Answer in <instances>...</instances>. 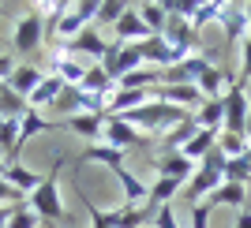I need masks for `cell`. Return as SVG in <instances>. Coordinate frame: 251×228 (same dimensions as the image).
Segmentation results:
<instances>
[{"instance_id": "cell-1", "label": "cell", "mask_w": 251, "mask_h": 228, "mask_svg": "<svg viewBox=\"0 0 251 228\" xmlns=\"http://www.w3.org/2000/svg\"><path fill=\"white\" fill-rule=\"evenodd\" d=\"M68 161H72V157L60 154L56 161H52V168L45 172V180L38 183V191L26 195V206H30L45 225H60V221L68 217V209H64V202H60V172L68 168Z\"/></svg>"}, {"instance_id": "cell-2", "label": "cell", "mask_w": 251, "mask_h": 228, "mask_svg": "<svg viewBox=\"0 0 251 228\" xmlns=\"http://www.w3.org/2000/svg\"><path fill=\"white\" fill-rule=\"evenodd\" d=\"M45 45V19H42V8L34 4V8H26L15 19V30H11V49H15V56H30V52H38Z\"/></svg>"}, {"instance_id": "cell-3", "label": "cell", "mask_w": 251, "mask_h": 228, "mask_svg": "<svg viewBox=\"0 0 251 228\" xmlns=\"http://www.w3.org/2000/svg\"><path fill=\"white\" fill-rule=\"evenodd\" d=\"M101 142L127 154V150H147L150 146V135L147 131H139L124 120V116H105V131H101Z\"/></svg>"}, {"instance_id": "cell-4", "label": "cell", "mask_w": 251, "mask_h": 228, "mask_svg": "<svg viewBox=\"0 0 251 228\" xmlns=\"http://www.w3.org/2000/svg\"><path fill=\"white\" fill-rule=\"evenodd\" d=\"M98 19V0H83V4H68V11H64L60 19V30H56V38H60V45L75 42L83 30H90Z\"/></svg>"}, {"instance_id": "cell-5", "label": "cell", "mask_w": 251, "mask_h": 228, "mask_svg": "<svg viewBox=\"0 0 251 228\" xmlns=\"http://www.w3.org/2000/svg\"><path fill=\"white\" fill-rule=\"evenodd\" d=\"M248 86L236 79V83L229 86V93L221 97L225 101V127L221 131H232V135H244V120H248V109H251V97H248Z\"/></svg>"}, {"instance_id": "cell-6", "label": "cell", "mask_w": 251, "mask_h": 228, "mask_svg": "<svg viewBox=\"0 0 251 228\" xmlns=\"http://www.w3.org/2000/svg\"><path fill=\"white\" fill-rule=\"evenodd\" d=\"M221 30H225V42L244 45V38L251 34V19H248V4H221Z\"/></svg>"}, {"instance_id": "cell-7", "label": "cell", "mask_w": 251, "mask_h": 228, "mask_svg": "<svg viewBox=\"0 0 251 228\" xmlns=\"http://www.w3.org/2000/svg\"><path fill=\"white\" fill-rule=\"evenodd\" d=\"M56 52H64V56H79V52H86V56H98V64H101V60H105V52H109V42L98 34V26H90V30H83L75 42L56 45Z\"/></svg>"}, {"instance_id": "cell-8", "label": "cell", "mask_w": 251, "mask_h": 228, "mask_svg": "<svg viewBox=\"0 0 251 228\" xmlns=\"http://www.w3.org/2000/svg\"><path fill=\"white\" fill-rule=\"evenodd\" d=\"M139 49H143V64H147V68H157V71H169V68L180 64V56L169 49L165 38H147V42H139Z\"/></svg>"}, {"instance_id": "cell-9", "label": "cell", "mask_w": 251, "mask_h": 228, "mask_svg": "<svg viewBox=\"0 0 251 228\" xmlns=\"http://www.w3.org/2000/svg\"><path fill=\"white\" fill-rule=\"evenodd\" d=\"M147 38H154V34L147 30V23L139 19L135 4H131V8H127V15L113 26V42H116V45H135V42H147Z\"/></svg>"}, {"instance_id": "cell-10", "label": "cell", "mask_w": 251, "mask_h": 228, "mask_svg": "<svg viewBox=\"0 0 251 228\" xmlns=\"http://www.w3.org/2000/svg\"><path fill=\"white\" fill-rule=\"evenodd\" d=\"M154 168H157V176H165V180H176V183H188L191 176H195V161H188L184 154H157V161H154Z\"/></svg>"}, {"instance_id": "cell-11", "label": "cell", "mask_w": 251, "mask_h": 228, "mask_svg": "<svg viewBox=\"0 0 251 228\" xmlns=\"http://www.w3.org/2000/svg\"><path fill=\"white\" fill-rule=\"evenodd\" d=\"M64 131H72V135H79L86 146H94V142H101L105 116H98V113H79V116H72V120H64Z\"/></svg>"}, {"instance_id": "cell-12", "label": "cell", "mask_w": 251, "mask_h": 228, "mask_svg": "<svg viewBox=\"0 0 251 228\" xmlns=\"http://www.w3.org/2000/svg\"><path fill=\"white\" fill-rule=\"evenodd\" d=\"M218 138H221V131H214V127H199V131H195L188 142L180 146L176 154H184L188 161H195V165H199L206 154H214V150H218Z\"/></svg>"}, {"instance_id": "cell-13", "label": "cell", "mask_w": 251, "mask_h": 228, "mask_svg": "<svg viewBox=\"0 0 251 228\" xmlns=\"http://www.w3.org/2000/svg\"><path fill=\"white\" fill-rule=\"evenodd\" d=\"M42 131H64V120H49V116L30 109V113L19 120V157H23V150H26V142H30L34 135H42Z\"/></svg>"}, {"instance_id": "cell-14", "label": "cell", "mask_w": 251, "mask_h": 228, "mask_svg": "<svg viewBox=\"0 0 251 228\" xmlns=\"http://www.w3.org/2000/svg\"><path fill=\"white\" fill-rule=\"evenodd\" d=\"M42 79H45V71L38 68V64H19V68L11 71V79H8L4 86H8V90H15L19 97H26V101H30V93L42 86Z\"/></svg>"}, {"instance_id": "cell-15", "label": "cell", "mask_w": 251, "mask_h": 228, "mask_svg": "<svg viewBox=\"0 0 251 228\" xmlns=\"http://www.w3.org/2000/svg\"><path fill=\"white\" fill-rule=\"evenodd\" d=\"M214 209H221V206H229V209H248V183H221L214 195L206 198Z\"/></svg>"}, {"instance_id": "cell-16", "label": "cell", "mask_w": 251, "mask_h": 228, "mask_svg": "<svg viewBox=\"0 0 251 228\" xmlns=\"http://www.w3.org/2000/svg\"><path fill=\"white\" fill-rule=\"evenodd\" d=\"M79 165H105V168H124V154L120 150H113V146H105V142H94V146H86L83 154H79Z\"/></svg>"}, {"instance_id": "cell-17", "label": "cell", "mask_w": 251, "mask_h": 228, "mask_svg": "<svg viewBox=\"0 0 251 228\" xmlns=\"http://www.w3.org/2000/svg\"><path fill=\"white\" fill-rule=\"evenodd\" d=\"M49 75H56V79H64L68 86H79L83 83V75H86V68L75 56H64V52H52L49 56Z\"/></svg>"}, {"instance_id": "cell-18", "label": "cell", "mask_w": 251, "mask_h": 228, "mask_svg": "<svg viewBox=\"0 0 251 228\" xmlns=\"http://www.w3.org/2000/svg\"><path fill=\"white\" fill-rule=\"evenodd\" d=\"M4 180H8L19 195H30V191H38V183H42V172H34V168H26L23 161H11L8 168H4Z\"/></svg>"}, {"instance_id": "cell-19", "label": "cell", "mask_w": 251, "mask_h": 228, "mask_svg": "<svg viewBox=\"0 0 251 228\" xmlns=\"http://www.w3.org/2000/svg\"><path fill=\"white\" fill-rule=\"evenodd\" d=\"M64 86H68L64 79H56V75H45L42 86L30 93V109H34V113H42V109H52V105H56V97L64 93Z\"/></svg>"}, {"instance_id": "cell-20", "label": "cell", "mask_w": 251, "mask_h": 228, "mask_svg": "<svg viewBox=\"0 0 251 228\" xmlns=\"http://www.w3.org/2000/svg\"><path fill=\"white\" fill-rule=\"evenodd\" d=\"M135 11H139V19L147 23V30L154 34V38H161V34H165V23H169V15H165V4L143 0V4H135Z\"/></svg>"}, {"instance_id": "cell-21", "label": "cell", "mask_w": 251, "mask_h": 228, "mask_svg": "<svg viewBox=\"0 0 251 228\" xmlns=\"http://www.w3.org/2000/svg\"><path fill=\"white\" fill-rule=\"evenodd\" d=\"M79 90L109 97V93H116V83L109 79V75H105V68H101V64H94V68H86V75H83V83H79Z\"/></svg>"}, {"instance_id": "cell-22", "label": "cell", "mask_w": 251, "mask_h": 228, "mask_svg": "<svg viewBox=\"0 0 251 228\" xmlns=\"http://www.w3.org/2000/svg\"><path fill=\"white\" fill-rule=\"evenodd\" d=\"M180 191H184V183H176V180H165V176H157L154 183H150V206L154 209H161V206H169L173 198H180Z\"/></svg>"}, {"instance_id": "cell-23", "label": "cell", "mask_w": 251, "mask_h": 228, "mask_svg": "<svg viewBox=\"0 0 251 228\" xmlns=\"http://www.w3.org/2000/svg\"><path fill=\"white\" fill-rule=\"evenodd\" d=\"M154 213L157 209L150 202H143V206H120V225L116 228H147V225H154Z\"/></svg>"}, {"instance_id": "cell-24", "label": "cell", "mask_w": 251, "mask_h": 228, "mask_svg": "<svg viewBox=\"0 0 251 228\" xmlns=\"http://www.w3.org/2000/svg\"><path fill=\"white\" fill-rule=\"evenodd\" d=\"M26 113H30V101L4 86V93H0V120H23Z\"/></svg>"}, {"instance_id": "cell-25", "label": "cell", "mask_w": 251, "mask_h": 228, "mask_svg": "<svg viewBox=\"0 0 251 228\" xmlns=\"http://www.w3.org/2000/svg\"><path fill=\"white\" fill-rule=\"evenodd\" d=\"M195 116V124L199 127H214V131H221L225 127V101H202L199 113H191Z\"/></svg>"}, {"instance_id": "cell-26", "label": "cell", "mask_w": 251, "mask_h": 228, "mask_svg": "<svg viewBox=\"0 0 251 228\" xmlns=\"http://www.w3.org/2000/svg\"><path fill=\"white\" fill-rule=\"evenodd\" d=\"M248 150H251V142L244 135H232V131H221V138H218V154L225 157V161H236V157H248Z\"/></svg>"}, {"instance_id": "cell-27", "label": "cell", "mask_w": 251, "mask_h": 228, "mask_svg": "<svg viewBox=\"0 0 251 228\" xmlns=\"http://www.w3.org/2000/svg\"><path fill=\"white\" fill-rule=\"evenodd\" d=\"M79 198H83L86 213H90V228H116V225H120V209H113V213H101V206H98V202L86 195V191H79Z\"/></svg>"}, {"instance_id": "cell-28", "label": "cell", "mask_w": 251, "mask_h": 228, "mask_svg": "<svg viewBox=\"0 0 251 228\" xmlns=\"http://www.w3.org/2000/svg\"><path fill=\"white\" fill-rule=\"evenodd\" d=\"M127 8H131V4H124V0H105V4H98L94 26H116V23L127 15Z\"/></svg>"}, {"instance_id": "cell-29", "label": "cell", "mask_w": 251, "mask_h": 228, "mask_svg": "<svg viewBox=\"0 0 251 228\" xmlns=\"http://www.w3.org/2000/svg\"><path fill=\"white\" fill-rule=\"evenodd\" d=\"M221 19V4L218 0H206V4H195V11H191V26H195V34H202V26L206 23Z\"/></svg>"}, {"instance_id": "cell-30", "label": "cell", "mask_w": 251, "mask_h": 228, "mask_svg": "<svg viewBox=\"0 0 251 228\" xmlns=\"http://www.w3.org/2000/svg\"><path fill=\"white\" fill-rule=\"evenodd\" d=\"M225 183H251V165H248V157L225 161Z\"/></svg>"}, {"instance_id": "cell-31", "label": "cell", "mask_w": 251, "mask_h": 228, "mask_svg": "<svg viewBox=\"0 0 251 228\" xmlns=\"http://www.w3.org/2000/svg\"><path fill=\"white\" fill-rule=\"evenodd\" d=\"M8 228H42V217H38V213H34L26 202H23V206H15V213H11Z\"/></svg>"}, {"instance_id": "cell-32", "label": "cell", "mask_w": 251, "mask_h": 228, "mask_svg": "<svg viewBox=\"0 0 251 228\" xmlns=\"http://www.w3.org/2000/svg\"><path fill=\"white\" fill-rule=\"evenodd\" d=\"M210 217H214V206H210V202H195V206H191V228H210Z\"/></svg>"}, {"instance_id": "cell-33", "label": "cell", "mask_w": 251, "mask_h": 228, "mask_svg": "<svg viewBox=\"0 0 251 228\" xmlns=\"http://www.w3.org/2000/svg\"><path fill=\"white\" fill-rule=\"evenodd\" d=\"M150 228H180V225H176V206H173V202H169V206H161V209L154 213V225H150Z\"/></svg>"}, {"instance_id": "cell-34", "label": "cell", "mask_w": 251, "mask_h": 228, "mask_svg": "<svg viewBox=\"0 0 251 228\" xmlns=\"http://www.w3.org/2000/svg\"><path fill=\"white\" fill-rule=\"evenodd\" d=\"M19 202H26V195H19L8 180L0 176V206H19Z\"/></svg>"}, {"instance_id": "cell-35", "label": "cell", "mask_w": 251, "mask_h": 228, "mask_svg": "<svg viewBox=\"0 0 251 228\" xmlns=\"http://www.w3.org/2000/svg\"><path fill=\"white\" fill-rule=\"evenodd\" d=\"M15 68H19V64H15V52H0V83H8Z\"/></svg>"}, {"instance_id": "cell-36", "label": "cell", "mask_w": 251, "mask_h": 228, "mask_svg": "<svg viewBox=\"0 0 251 228\" xmlns=\"http://www.w3.org/2000/svg\"><path fill=\"white\" fill-rule=\"evenodd\" d=\"M236 228H251V206L236 213Z\"/></svg>"}, {"instance_id": "cell-37", "label": "cell", "mask_w": 251, "mask_h": 228, "mask_svg": "<svg viewBox=\"0 0 251 228\" xmlns=\"http://www.w3.org/2000/svg\"><path fill=\"white\" fill-rule=\"evenodd\" d=\"M19 206H23V202H19ZM11 213H15V206H0V228H8Z\"/></svg>"}, {"instance_id": "cell-38", "label": "cell", "mask_w": 251, "mask_h": 228, "mask_svg": "<svg viewBox=\"0 0 251 228\" xmlns=\"http://www.w3.org/2000/svg\"><path fill=\"white\" fill-rule=\"evenodd\" d=\"M244 138L251 142V109H248V120H244Z\"/></svg>"}, {"instance_id": "cell-39", "label": "cell", "mask_w": 251, "mask_h": 228, "mask_svg": "<svg viewBox=\"0 0 251 228\" xmlns=\"http://www.w3.org/2000/svg\"><path fill=\"white\" fill-rule=\"evenodd\" d=\"M4 168H8V161H4V154H0V176H4Z\"/></svg>"}, {"instance_id": "cell-40", "label": "cell", "mask_w": 251, "mask_h": 228, "mask_svg": "<svg viewBox=\"0 0 251 228\" xmlns=\"http://www.w3.org/2000/svg\"><path fill=\"white\" fill-rule=\"evenodd\" d=\"M0 15H11V8H8V4H0Z\"/></svg>"}, {"instance_id": "cell-41", "label": "cell", "mask_w": 251, "mask_h": 228, "mask_svg": "<svg viewBox=\"0 0 251 228\" xmlns=\"http://www.w3.org/2000/svg\"><path fill=\"white\" fill-rule=\"evenodd\" d=\"M248 19H251V4H248Z\"/></svg>"}, {"instance_id": "cell-42", "label": "cell", "mask_w": 251, "mask_h": 228, "mask_svg": "<svg viewBox=\"0 0 251 228\" xmlns=\"http://www.w3.org/2000/svg\"><path fill=\"white\" fill-rule=\"evenodd\" d=\"M248 165H251V150H248Z\"/></svg>"}, {"instance_id": "cell-43", "label": "cell", "mask_w": 251, "mask_h": 228, "mask_svg": "<svg viewBox=\"0 0 251 228\" xmlns=\"http://www.w3.org/2000/svg\"><path fill=\"white\" fill-rule=\"evenodd\" d=\"M45 228H60V225H45Z\"/></svg>"}, {"instance_id": "cell-44", "label": "cell", "mask_w": 251, "mask_h": 228, "mask_svg": "<svg viewBox=\"0 0 251 228\" xmlns=\"http://www.w3.org/2000/svg\"><path fill=\"white\" fill-rule=\"evenodd\" d=\"M0 93H4V83H0Z\"/></svg>"}, {"instance_id": "cell-45", "label": "cell", "mask_w": 251, "mask_h": 228, "mask_svg": "<svg viewBox=\"0 0 251 228\" xmlns=\"http://www.w3.org/2000/svg\"><path fill=\"white\" fill-rule=\"evenodd\" d=\"M0 124H4V120H0Z\"/></svg>"}]
</instances>
